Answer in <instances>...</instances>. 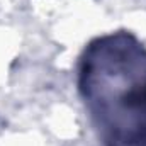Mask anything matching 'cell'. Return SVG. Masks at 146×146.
Segmentation results:
<instances>
[{
    "label": "cell",
    "mask_w": 146,
    "mask_h": 146,
    "mask_svg": "<svg viewBox=\"0 0 146 146\" xmlns=\"http://www.w3.org/2000/svg\"><path fill=\"white\" fill-rule=\"evenodd\" d=\"M76 87L102 146H146V46L129 31L94 37Z\"/></svg>",
    "instance_id": "6da1fadb"
}]
</instances>
